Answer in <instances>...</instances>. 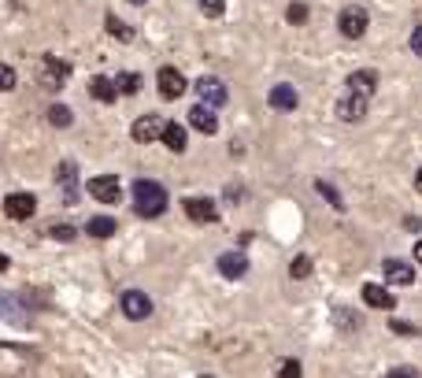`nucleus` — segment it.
<instances>
[{"mask_svg": "<svg viewBox=\"0 0 422 378\" xmlns=\"http://www.w3.org/2000/svg\"><path fill=\"white\" fill-rule=\"evenodd\" d=\"M0 319L11 323V326H19V330H30V316L23 311L19 297H11L8 289H0Z\"/></svg>", "mask_w": 422, "mask_h": 378, "instance_id": "nucleus-11", "label": "nucleus"}, {"mask_svg": "<svg viewBox=\"0 0 422 378\" xmlns=\"http://www.w3.org/2000/svg\"><path fill=\"white\" fill-rule=\"evenodd\" d=\"M385 378H418V374H415L411 367H393V371H389Z\"/></svg>", "mask_w": 422, "mask_h": 378, "instance_id": "nucleus-35", "label": "nucleus"}, {"mask_svg": "<svg viewBox=\"0 0 422 378\" xmlns=\"http://www.w3.org/2000/svg\"><path fill=\"white\" fill-rule=\"evenodd\" d=\"M34 74H38V82L48 93H59L63 86H67V78H71V63H63L59 56H41Z\"/></svg>", "mask_w": 422, "mask_h": 378, "instance_id": "nucleus-2", "label": "nucleus"}, {"mask_svg": "<svg viewBox=\"0 0 422 378\" xmlns=\"http://www.w3.org/2000/svg\"><path fill=\"white\" fill-rule=\"evenodd\" d=\"M48 123H52V126H71L74 123V111L67 108V104H52V108H48Z\"/></svg>", "mask_w": 422, "mask_h": 378, "instance_id": "nucleus-25", "label": "nucleus"}, {"mask_svg": "<svg viewBox=\"0 0 422 378\" xmlns=\"http://www.w3.org/2000/svg\"><path fill=\"white\" fill-rule=\"evenodd\" d=\"M289 274H293V278H307V274H312V260H307V256H297L293 267H289Z\"/></svg>", "mask_w": 422, "mask_h": 378, "instance_id": "nucleus-31", "label": "nucleus"}, {"mask_svg": "<svg viewBox=\"0 0 422 378\" xmlns=\"http://www.w3.org/2000/svg\"><path fill=\"white\" fill-rule=\"evenodd\" d=\"M159 138H164L171 152H186V126L182 123H164V134Z\"/></svg>", "mask_w": 422, "mask_h": 378, "instance_id": "nucleus-21", "label": "nucleus"}, {"mask_svg": "<svg viewBox=\"0 0 422 378\" xmlns=\"http://www.w3.org/2000/svg\"><path fill=\"white\" fill-rule=\"evenodd\" d=\"M267 104L274 111H293L300 104V93H297V86H289V82H278V86L267 93Z\"/></svg>", "mask_w": 422, "mask_h": 378, "instance_id": "nucleus-13", "label": "nucleus"}, {"mask_svg": "<svg viewBox=\"0 0 422 378\" xmlns=\"http://www.w3.org/2000/svg\"><path fill=\"white\" fill-rule=\"evenodd\" d=\"M367 26H370V15H367V8H345L337 15V30H341V38H348V41H355V38H363L367 34Z\"/></svg>", "mask_w": 422, "mask_h": 378, "instance_id": "nucleus-3", "label": "nucleus"}, {"mask_svg": "<svg viewBox=\"0 0 422 378\" xmlns=\"http://www.w3.org/2000/svg\"><path fill=\"white\" fill-rule=\"evenodd\" d=\"M89 196L96 204H119L122 201V182L115 174H96L89 182Z\"/></svg>", "mask_w": 422, "mask_h": 378, "instance_id": "nucleus-6", "label": "nucleus"}, {"mask_svg": "<svg viewBox=\"0 0 422 378\" xmlns=\"http://www.w3.org/2000/svg\"><path fill=\"white\" fill-rule=\"evenodd\" d=\"M104 26H108V34L115 41H134V26L119 23V15H104Z\"/></svg>", "mask_w": 422, "mask_h": 378, "instance_id": "nucleus-24", "label": "nucleus"}, {"mask_svg": "<svg viewBox=\"0 0 422 378\" xmlns=\"http://www.w3.org/2000/svg\"><path fill=\"white\" fill-rule=\"evenodd\" d=\"M204 378H207V374H204Z\"/></svg>", "mask_w": 422, "mask_h": 378, "instance_id": "nucleus-40", "label": "nucleus"}, {"mask_svg": "<svg viewBox=\"0 0 422 378\" xmlns=\"http://www.w3.org/2000/svg\"><path fill=\"white\" fill-rule=\"evenodd\" d=\"M315 189H319L322 196H326V201H330V204H333L337 211H345V201H341V193H337V189H333L330 182H315Z\"/></svg>", "mask_w": 422, "mask_h": 378, "instance_id": "nucleus-28", "label": "nucleus"}, {"mask_svg": "<svg viewBox=\"0 0 422 378\" xmlns=\"http://www.w3.org/2000/svg\"><path fill=\"white\" fill-rule=\"evenodd\" d=\"M363 304L378 308V311H393V308H397V297H393V293H389L385 286L367 282V286H363Z\"/></svg>", "mask_w": 422, "mask_h": 378, "instance_id": "nucleus-19", "label": "nucleus"}, {"mask_svg": "<svg viewBox=\"0 0 422 378\" xmlns=\"http://www.w3.org/2000/svg\"><path fill=\"white\" fill-rule=\"evenodd\" d=\"M86 234L96 238V241H101V238H111V234H115V219H111V216H93V219L86 223Z\"/></svg>", "mask_w": 422, "mask_h": 378, "instance_id": "nucleus-22", "label": "nucleus"}, {"mask_svg": "<svg viewBox=\"0 0 422 378\" xmlns=\"http://www.w3.org/2000/svg\"><path fill=\"white\" fill-rule=\"evenodd\" d=\"M189 126H193V130H200V134H215V130H219V115H215V108H207V104L189 108Z\"/></svg>", "mask_w": 422, "mask_h": 378, "instance_id": "nucleus-16", "label": "nucleus"}, {"mask_svg": "<svg viewBox=\"0 0 422 378\" xmlns=\"http://www.w3.org/2000/svg\"><path fill=\"white\" fill-rule=\"evenodd\" d=\"M219 274H226L230 282H237V278L249 274V260L241 256L237 249H234V252H222V256H219Z\"/></svg>", "mask_w": 422, "mask_h": 378, "instance_id": "nucleus-17", "label": "nucleus"}, {"mask_svg": "<svg viewBox=\"0 0 422 378\" xmlns=\"http://www.w3.org/2000/svg\"><path fill=\"white\" fill-rule=\"evenodd\" d=\"M367 96H355V93H348L345 89V96H337V119L341 123H360V119H367Z\"/></svg>", "mask_w": 422, "mask_h": 378, "instance_id": "nucleus-9", "label": "nucleus"}, {"mask_svg": "<svg viewBox=\"0 0 422 378\" xmlns=\"http://www.w3.org/2000/svg\"><path fill=\"white\" fill-rule=\"evenodd\" d=\"M89 96H93V101H101V104H115L119 101V86L111 78H104V74H93L89 78Z\"/></svg>", "mask_w": 422, "mask_h": 378, "instance_id": "nucleus-18", "label": "nucleus"}, {"mask_svg": "<svg viewBox=\"0 0 422 378\" xmlns=\"http://www.w3.org/2000/svg\"><path fill=\"white\" fill-rule=\"evenodd\" d=\"M48 238H56V241H74L78 230H74V226H52V230H48Z\"/></svg>", "mask_w": 422, "mask_h": 378, "instance_id": "nucleus-32", "label": "nucleus"}, {"mask_svg": "<svg viewBox=\"0 0 422 378\" xmlns=\"http://www.w3.org/2000/svg\"><path fill=\"white\" fill-rule=\"evenodd\" d=\"M130 201H134V211L141 219H159L167 211L171 196H167V189L159 182H152V178H137L134 189H130Z\"/></svg>", "mask_w": 422, "mask_h": 378, "instance_id": "nucleus-1", "label": "nucleus"}, {"mask_svg": "<svg viewBox=\"0 0 422 378\" xmlns=\"http://www.w3.org/2000/svg\"><path fill=\"white\" fill-rule=\"evenodd\" d=\"M285 19L293 23V26H304V23H307V4L293 0V4H289V11H285Z\"/></svg>", "mask_w": 422, "mask_h": 378, "instance_id": "nucleus-26", "label": "nucleus"}, {"mask_svg": "<svg viewBox=\"0 0 422 378\" xmlns=\"http://www.w3.org/2000/svg\"><path fill=\"white\" fill-rule=\"evenodd\" d=\"M130 4H149V0H130Z\"/></svg>", "mask_w": 422, "mask_h": 378, "instance_id": "nucleus-39", "label": "nucleus"}, {"mask_svg": "<svg viewBox=\"0 0 422 378\" xmlns=\"http://www.w3.org/2000/svg\"><path fill=\"white\" fill-rule=\"evenodd\" d=\"M15 89V67L0 63V93H11Z\"/></svg>", "mask_w": 422, "mask_h": 378, "instance_id": "nucleus-30", "label": "nucleus"}, {"mask_svg": "<svg viewBox=\"0 0 422 378\" xmlns=\"http://www.w3.org/2000/svg\"><path fill=\"white\" fill-rule=\"evenodd\" d=\"M56 182H59L63 204H74L78 201V163L74 160H63L59 167H56Z\"/></svg>", "mask_w": 422, "mask_h": 378, "instance_id": "nucleus-8", "label": "nucleus"}, {"mask_svg": "<svg viewBox=\"0 0 422 378\" xmlns=\"http://www.w3.org/2000/svg\"><path fill=\"white\" fill-rule=\"evenodd\" d=\"M193 93H197L200 104H207V108H222L226 101H230V89H226V82L215 78V74H204L197 86H193Z\"/></svg>", "mask_w": 422, "mask_h": 378, "instance_id": "nucleus-4", "label": "nucleus"}, {"mask_svg": "<svg viewBox=\"0 0 422 378\" xmlns=\"http://www.w3.org/2000/svg\"><path fill=\"white\" fill-rule=\"evenodd\" d=\"M115 86H119V96H137V89H141V74H137V71H119Z\"/></svg>", "mask_w": 422, "mask_h": 378, "instance_id": "nucleus-23", "label": "nucleus"}, {"mask_svg": "<svg viewBox=\"0 0 422 378\" xmlns=\"http://www.w3.org/2000/svg\"><path fill=\"white\" fill-rule=\"evenodd\" d=\"M415 189H418V193H422V167H418V171H415Z\"/></svg>", "mask_w": 422, "mask_h": 378, "instance_id": "nucleus-37", "label": "nucleus"}, {"mask_svg": "<svg viewBox=\"0 0 422 378\" xmlns=\"http://www.w3.org/2000/svg\"><path fill=\"white\" fill-rule=\"evenodd\" d=\"M197 8L207 15V19H219V15L226 11V0H197Z\"/></svg>", "mask_w": 422, "mask_h": 378, "instance_id": "nucleus-27", "label": "nucleus"}, {"mask_svg": "<svg viewBox=\"0 0 422 378\" xmlns=\"http://www.w3.org/2000/svg\"><path fill=\"white\" fill-rule=\"evenodd\" d=\"M411 52L422 60V26H415V30H411Z\"/></svg>", "mask_w": 422, "mask_h": 378, "instance_id": "nucleus-34", "label": "nucleus"}, {"mask_svg": "<svg viewBox=\"0 0 422 378\" xmlns=\"http://www.w3.org/2000/svg\"><path fill=\"white\" fill-rule=\"evenodd\" d=\"M159 134H164V119H159V115H141V119H137L134 126H130V138L141 141V145L156 141Z\"/></svg>", "mask_w": 422, "mask_h": 378, "instance_id": "nucleus-14", "label": "nucleus"}, {"mask_svg": "<svg viewBox=\"0 0 422 378\" xmlns=\"http://www.w3.org/2000/svg\"><path fill=\"white\" fill-rule=\"evenodd\" d=\"M389 330H393V334H400V338H415V334H418L411 323H400V319H389Z\"/></svg>", "mask_w": 422, "mask_h": 378, "instance_id": "nucleus-33", "label": "nucleus"}, {"mask_svg": "<svg viewBox=\"0 0 422 378\" xmlns=\"http://www.w3.org/2000/svg\"><path fill=\"white\" fill-rule=\"evenodd\" d=\"M278 378H304L300 360H282V364H278Z\"/></svg>", "mask_w": 422, "mask_h": 378, "instance_id": "nucleus-29", "label": "nucleus"}, {"mask_svg": "<svg viewBox=\"0 0 422 378\" xmlns=\"http://www.w3.org/2000/svg\"><path fill=\"white\" fill-rule=\"evenodd\" d=\"M38 211V201H34V193H8L4 196V216L8 219H30Z\"/></svg>", "mask_w": 422, "mask_h": 378, "instance_id": "nucleus-10", "label": "nucleus"}, {"mask_svg": "<svg viewBox=\"0 0 422 378\" xmlns=\"http://www.w3.org/2000/svg\"><path fill=\"white\" fill-rule=\"evenodd\" d=\"M382 271H385L389 282H397V286H411L415 282V267L408 264V260H385Z\"/></svg>", "mask_w": 422, "mask_h": 378, "instance_id": "nucleus-20", "label": "nucleus"}, {"mask_svg": "<svg viewBox=\"0 0 422 378\" xmlns=\"http://www.w3.org/2000/svg\"><path fill=\"white\" fill-rule=\"evenodd\" d=\"M0 271H8V256H0Z\"/></svg>", "mask_w": 422, "mask_h": 378, "instance_id": "nucleus-38", "label": "nucleus"}, {"mask_svg": "<svg viewBox=\"0 0 422 378\" xmlns=\"http://www.w3.org/2000/svg\"><path fill=\"white\" fill-rule=\"evenodd\" d=\"M119 304H122V316L134 319V323H141V319L152 316V297H149L144 289H126L122 297H119Z\"/></svg>", "mask_w": 422, "mask_h": 378, "instance_id": "nucleus-7", "label": "nucleus"}, {"mask_svg": "<svg viewBox=\"0 0 422 378\" xmlns=\"http://www.w3.org/2000/svg\"><path fill=\"white\" fill-rule=\"evenodd\" d=\"M182 211L193 223H215L219 219V208H215V201H207V196H186Z\"/></svg>", "mask_w": 422, "mask_h": 378, "instance_id": "nucleus-12", "label": "nucleus"}, {"mask_svg": "<svg viewBox=\"0 0 422 378\" xmlns=\"http://www.w3.org/2000/svg\"><path fill=\"white\" fill-rule=\"evenodd\" d=\"M415 260H418V264H422V238L415 241Z\"/></svg>", "mask_w": 422, "mask_h": 378, "instance_id": "nucleus-36", "label": "nucleus"}, {"mask_svg": "<svg viewBox=\"0 0 422 378\" xmlns=\"http://www.w3.org/2000/svg\"><path fill=\"white\" fill-rule=\"evenodd\" d=\"M345 89L348 93H355V96H367V101H370V96H375L378 93V74L375 71H352L348 74V82H345Z\"/></svg>", "mask_w": 422, "mask_h": 378, "instance_id": "nucleus-15", "label": "nucleus"}, {"mask_svg": "<svg viewBox=\"0 0 422 378\" xmlns=\"http://www.w3.org/2000/svg\"><path fill=\"white\" fill-rule=\"evenodd\" d=\"M156 89H159V96H164V101H178V96H186L189 82H186V74L178 71V67H159Z\"/></svg>", "mask_w": 422, "mask_h": 378, "instance_id": "nucleus-5", "label": "nucleus"}]
</instances>
